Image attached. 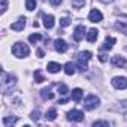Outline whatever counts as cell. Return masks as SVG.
Listing matches in <instances>:
<instances>
[{"label":"cell","mask_w":127,"mask_h":127,"mask_svg":"<svg viewBox=\"0 0 127 127\" xmlns=\"http://www.w3.org/2000/svg\"><path fill=\"white\" fill-rule=\"evenodd\" d=\"M6 9H8V2L6 0H2V14H5Z\"/></svg>","instance_id":"obj_30"},{"label":"cell","mask_w":127,"mask_h":127,"mask_svg":"<svg viewBox=\"0 0 127 127\" xmlns=\"http://www.w3.org/2000/svg\"><path fill=\"white\" fill-rule=\"evenodd\" d=\"M26 8H27V11H34L36 9V0H26Z\"/></svg>","instance_id":"obj_24"},{"label":"cell","mask_w":127,"mask_h":127,"mask_svg":"<svg viewBox=\"0 0 127 127\" xmlns=\"http://www.w3.org/2000/svg\"><path fill=\"white\" fill-rule=\"evenodd\" d=\"M40 96H42V99H45V100H51V99L54 97V94H52L48 88H42V90H40Z\"/></svg>","instance_id":"obj_21"},{"label":"cell","mask_w":127,"mask_h":127,"mask_svg":"<svg viewBox=\"0 0 127 127\" xmlns=\"http://www.w3.org/2000/svg\"><path fill=\"white\" fill-rule=\"evenodd\" d=\"M17 84V78L12 73H8L6 70H2V79H0V88L2 93H8L9 90H12V87Z\"/></svg>","instance_id":"obj_1"},{"label":"cell","mask_w":127,"mask_h":127,"mask_svg":"<svg viewBox=\"0 0 127 127\" xmlns=\"http://www.w3.org/2000/svg\"><path fill=\"white\" fill-rule=\"evenodd\" d=\"M100 2H103V3H112L114 0H100Z\"/></svg>","instance_id":"obj_34"},{"label":"cell","mask_w":127,"mask_h":127,"mask_svg":"<svg viewBox=\"0 0 127 127\" xmlns=\"http://www.w3.org/2000/svg\"><path fill=\"white\" fill-rule=\"evenodd\" d=\"M117 40H115V37H106L105 39V43H103V46H102V49H112V46H114V43H115Z\"/></svg>","instance_id":"obj_17"},{"label":"cell","mask_w":127,"mask_h":127,"mask_svg":"<svg viewBox=\"0 0 127 127\" xmlns=\"http://www.w3.org/2000/svg\"><path fill=\"white\" fill-rule=\"evenodd\" d=\"M93 126H94V127H100V126H102V127H109V123H108V121H94Z\"/></svg>","instance_id":"obj_28"},{"label":"cell","mask_w":127,"mask_h":127,"mask_svg":"<svg viewBox=\"0 0 127 127\" xmlns=\"http://www.w3.org/2000/svg\"><path fill=\"white\" fill-rule=\"evenodd\" d=\"M97 36H99V30H96V29H90L87 32V40L88 42H96Z\"/></svg>","instance_id":"obj_14"},{"label":"cell","mask_w":127,"mask_h":127,"mask_svg":"<svg viewBox=\"0 0 127 127\" xmlns=\"http://www.w3.org/2000/svg\"><path fill=\"white\" fill-rule=\"evenodd\" d=\"M84 34H85V26H82V24L76 26V27H75V32H73V39H75V42L82 40V39H84Z\"/></svg>","instance_id":"obj_10"},{"label":"cell","mask_w":127,"mask_h":127,"mask_svg":"<svg viewBox=\"0 0 127 127\" xmlns=\"http://www.w3.org/2000/svg\"><path fill=\"white\" fill-rule=\"evenodd\" d=\"M17 121H18L17 117H3V120H2V123H3L5 127H11V126H14Z\"/></svg>","instance_id":"obj_16"},{"label":"cell","mask_w":127,"mask_h":127,"mask_svg":"<svg viewBox=\"0 0 127 127\" xmlns=\"http://www.w3.org/2000/svg\"><path fill=\"white\" fill-rule=\"evenodd\" d=\"M112 87L117 88V90H124L127 88V78L126 76H115L112 78Z\"/></svg>","instance_id":"obj_6"},{"label":"cell","mask_w":127,"mask_h":127,"mask_svg":"<svg viewBox=\"0 0 127 127\" xmlns=\"http://www.w3.org/2000/svg\"><path fill=\"white\" fill-rule=\"evenodd\" d=\"M54 48H55V51H57V52L63 54V52H66V51H67L69 45H67V42H66V40H63V39H57V40L54 42Z\"/></svg>","instance_id":"obj_9"},{"label":"cell","mask_w":127,"mask_h":127,"mask_svg":"<svg viewBox=\"0 0 127 127\" xmlns=\"http://www.w3.org/2000/svg\"><path fill=\"white\" fill-rule=\"evenodd\" d=\"M61 2H63V0H49V3H51L52 6H60Z\"/></svg>","instance_id":"obj_32"},{"label":"cell","mask_w":127,"mask_h":127,"mask_svg":"<svg viewBox=\"0 0 127 127\" xmlns=\"http://www.w3.org/2000/svg\"><path fill=\"white\" fill-rule=\"evenodd\" d=\"M12 54H14L17 58H24V57H27V55L30 54V48H29L26 43H23V42H17V43L12 46Z\"/></svg>","instance_id":"obj_3"},{"label":"cell","mask_w":127,"mask_h":127,"mask_svg":"<svg viewBox=\"0 0 127 127\" xmlns=\"http://www.w3.org/2000/svg\"><path fill=\"white\" fill-rule=\"evenodd\" d=\"M82 94H84V91H82L81 88H75V90H72V100H73V102H79L81 97H82Z\"/></svg>","instance_id":"obj_18"},{"label":"cell","mask_w":127,"mask_h":127,"mask_svg":"<svg viewBox=\"0 0 127 127\" xmlns=\"http://www.w3.org/2000/svg\"><path fill=\"white\" fill-rule=\"evenodd\" d=\"M69 24H70V20H69L67 17H64V18L60 20V26H61V27H67Z\"/></svg>","instance_id":"obj_29"},{"label":"cell","mask_w":127,"mask_h":127,"mask_svg":"<svg viewBox=\"0 0 127 127\" xmlns=\"http://www.w3.org/2000/svg\"><path fill=\"white\" fill-rule=\"evenodd\" d=\"M99 103H100V100H99V97L94 96V94H90V96H87V97L84 99V108H85L87 111L96 109V108L99 106Z\"/></svg>","instance_id":"obj_4"},{"label":"cell","mask_w":127,"mask_h":127,"mask_svg":"<svg viewBox=\"0 0 127 127\" xmlns=\"http://www.w3.org/2000/svg\"><path fill=\"white\" fill-rule=\"evenodd\" d=\"M88 20H90L91 23H100V21L103 20V15H102L100 11H97V9H91L90 14H88Z\"/></svg>","instance_id":"obj_11"},{"label":"cell","mask_w":127,"mask_h":127,"mask_svg":"<svg viewBox=\"0 0 127 127\" xmlns=\"http://www.w3.org/2000/svg\"><path fill=\"white\" fill-rule=\"evenodd\" d=\"M66 118L69 121H72V123H79V121L84 120V112L79 111V109H72V111H69L66 114Z\"/></svg>","instance_id":"obj_5"},{"label":"cell","mask_w":127,"mask_h":127,"mask_svg":"<svg viewBox=\"0 0 127 127\" xmlns=\"http://www.w3.org/2000/svg\"><path fill=\"white\" fill-rule=\"evenodd\" d=\"M40 39H42V34H40V33H33V34L29 36V40H30L32 43H36V42H39Z\"/></svg>","instance_id":"obj_22"},{"label":"cell","mask_w":127,"mask_h":127,"mask_svg":"<svg viewBox=\"0 0 127 127\" xmlns=\"http://www.w3.org/2000/svg\"><path fill=\"white\" fill-rule=\"evenodd\" d=\"M54 24H55L54 15H43V26H45V29H52Z\"/></svg>","instance_id":"obj_13"},{"label":"cell","mask_w":127,"mask_h":127,"mask_svg":"<svg viewBox=\"0 0 127 127\" xmlns=\"http://www.w3.org/2000/svg\"><path fill=\"white\" fill-rule=\"evenodd\" d=\"M34 81H36V82H43V81H45V78H43V75H42L40 70H36V72H34Z\"/></svg>","instance_id":"obj_26"},{"label":"cell","mask_w":127,"mask_h":127,"mask_svg":"<svg viewBox=\"0 0 127 127\" xmlns=\"http://www.w3.org/2000/svg\"><path fill=\"white\" fill-rule=\"evenodd\" d=\"M30 118H32L33 121H37V120L40 118V111H39V109H34V111L30 114Z\"/></svg>","instance_id":"obj_27"},{"label":"cell","mask_w":127,"mask_h":127,"mask_svg":"<svg viewBox=\"0 0 127 127\" xmlns=\"http://www.w3.org/2000/svg\"><path fill=\"white\" fill-rule=\"evenodd\" d=\"M115 29L127 36V23H120V21H117V23H115Z\"/></svg>","instance_id":"obj_20"},{"label":"cell","mask_w":127,"mask_h":127,"mask_svg":"<svg viewBox=\"0 0 127 127\" xmlns=\"http://www.w3.org/2000/svg\"><path fill=\"white\" fill-rule=\"evenodd\" d=\"M45 118H46L48 121H54V120L57 118V109H55V108L48 109V111H46V114H45Z\"/></svg>","instance_id":"obj_19"},{"label":"cell","mask_w":127,"mask_h":127,"mask_svg":"<svg viewBox=\"0 0 127 127\" xmlns=\"http://www.w3.org/2000/svg\"><path fill=\"white\" fill-rule=\"evenodd\" d=\"M126 51H127V46H126Z\"/></svg>","instance_id":"obj_35"},{"label":"cell","mask_w":127,"mask_h":127,"mask_svg":"<svg viewBox=\"0 0 127 127\" xmlns=\"http://www.w3.org/2000/svg\"><path fill=\"white\" fill-rule=\"evenodd\" d=\"M84 5H85V0H72V6L75 9H81L84 8Z\"/></svg>","instance_id":"obj_23"},{"label":"cell","mask_w":127,"mask_h":127,"mask_svg":"<svg viewBox=\"0 0 127 127\" xmlns=\"http://www.w3.org/2000/svg\"><path fill=\"white\" fill-rule=\"evenodd\" d=\"M111 64H112L114 67H121V69H124V67L127 66V60H126L124 57H121V55H114V57L111 58Z\"/></svg>","instance_id":"obj_7"},{"label":"cell","mask_w":127,"mask_h":127,"mask_svg":"<svg viewBox=\"0 0 127 127\" xmlns=\"http://www.w3.org/2000/svg\"><path fill=\"white\" fill-rule=\"evenodd\" d=\"M43 55H45V52H43V49H40V48H37V57H39V58H42Z\"/></svg>","instance_id":"obj_33"},{"label":"cell","mask_w":127,"mask_h":127,"mask_svg":"<svg viewBox=\"0 0 127 127\" xmlns=\"http://www.w3.org/2000/svg\"><path fill=\"white\" fill-rule=\"evenodd\" d=\"M75 67H76V66L73 64V63H72V61H69V63H66V64H64V66H63V69H64V73H66V75H73V73H75V70H76Z\"/></svg>","instance_id":"obj_15"},{"label":"cell","mask_w":127,"mask_h":127,"mask_svg":"<svg viewBox=\"0 0 127 127\" xmlns=\"http://www.w3.org/2000/svg\"><path fill=\"white\" fill-rule=\"evenodd\" d=\"M99 60H100L102 63H105V61L108 60V55H106V54H103V52H100V54H99Z\"/></svg>","instance_id":"obj_31"},{"label":"cell","mask_w":127,"mask_h":127,"mask_svg":"<svg viewBox=\"0 0 127 127\" xmlns=\"http://www.w3.org/2000/svg\"><path fill=\"white\" fill-rule=\"evenodd\" d=\"M46 69H48V72H51V73H58L63 67H61V64L60 63H55V61H51V63H48V66H46Z\"/></svg>","instance_id":"obj_12"},{"label":"cell","mask_w":127,"mask_h":127,"mask_svg":"<svg viewBox=\"0 0 127 127\" xmlns=\"http://www.w3.org/2000/svg\"><path fill=\"white\" fill-rule=\"evenodd\" d=\"M26 23H27V18H26V17H20L15 23L11 24V29H12L14 32H21V30H24Z\"/></svg>","instance_id":"obj_8"},{"label":"cell","mask_w":127,"mask_h":127,"mask_svg":"<svg viewBox=\"0 0 127 127\" xmlns=\"http://www.w3.org/2000/svg\"><path fill=\"white\" fill-rule=\"evenodd\" d=\"M93 57V54L90 51H81L78 55H76V67L78 70L81 72H85L88 69V64H87V61Z\"/></svg>","instance_id":"obj_2"},{"label":"cell","mask_w":127,"mask_h":127,"mask_svg":"<svg viewBox=\"0 0 127 127\" xmlns=\"http://www.w3.org/2000/svg\"><path fill=\"white\" fill-rule=\"evenodd\" d=\"M67 91H69L67 85H64V84H60V85H58V93H60L61 96H66V94H67Z\"/></svg>","instance_id":"obj_25"}]
</instances>
